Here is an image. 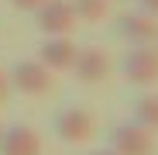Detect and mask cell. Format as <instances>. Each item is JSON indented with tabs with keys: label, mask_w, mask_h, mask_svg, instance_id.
Masks as SVG:
<instances>
[{
	"label": "cell",
	"mask_w": 158,
	"mask_h": 155,
	"mask_svg": "<svg viewBox=\"0 0 158 155\" xmlns=\"http://www.w3.org/2000/svg\"><path fill=\"white\" fill-rule=\"evenodd\" d=\"M7 76H10V90L24 93V97H45V93H52V86H55L52 69L41 66L38 59H21V62H14V69H10Z\"/></svg>",
	"instance_id": "obj_1"
},
{
	"label": "cell",
	"mask_w": 158,
	"mask_h": 155,
	"mask_svg": "<svg viewBox=\"0 0 158 155\" xmlns=\"http://www.w3.org/2000/svg\"><path fill=\"white\" fill-rule=\"evenodd\" d=\"M120 69H124V80L141 86V90L158 86V48L155 45H134L124 55Z\"/></svg>",
	"instance_id": "obj_2"
},
{
	"label": "cell",
	"mask_w": 158,
	"mask_h": 155,
	"mask_svg": "<svg viewBox=\"0 0 158 155\" xmlns=\"http://www.w3.org/2000/svg\"><path fill=\"white\" fill-rule=\"evenodd\" d=\"M114 155H155V131H148L138 121H120L110 131Z\"/></svg>",
	"instance_id": "obj_3"
},
{
	"label": "cell",
	"mask_w": 158,
	"mask_h": 155,
	"mask_svg": "<svg viewBox=\"0 0 158 155\" xmlns=\"http://www.w3.org/2000/svg\"><path fill=\"white\" fill-rule=\"evenodd\" d=\"M55 135L65 145H86L96 135V121L86 107H62L55 114Z\"/></svg>",
	"instance_id": "obj_4"
},
{
	"label": "cell",
	"mask_w": 158,
	"mask_h": 155,
	"mask_svg": "<svg viewBox=\"0 0 158 155\" xmlns=\"http://www.w3.org/2000/svg\"><path fill=\"white\" fill-rule=\"evenodd\" d=\"M76 11L69 0H45V4L35 11V24H38V31L45 38L52 35H72L76 31Z\"/></svg>",
	"instance_id": "obj_5"
},
{
	"label": "cell",
	"mask_w": 158,
	"mask_h": 155,
	"mask_svg": "<svg viewBox=\"0 0 158 155\" xmlns=\"http://www.w3.org/2000/svg\"><path fill=\"white\" fill-rule=\"evenodd\" d=\"M110 69H114V62H110V55L103 48H96V45H86V48H79L76 52V62H72V76L83 86H93V83H103L110 76Z\"/></svg>",
	"instance_id": "obj_6"
},
{
	"label": "cell",
	"mask_w": 158,
	"mask_h": 155,
	"mask_svg": "<svg viewBox=\"0 0 158 155\" xmlns=\"http://www.w3.org/2000/svg\"><path fill=\"white\" fill-rule=\"evenodd\" d=\"M117 35L131 45H155L158 41V17L144 11H127L117 17Z\"/></svg>",
	"instance_id": "obj_7"
},
{
	"label": "cell",
	"mask_w": 158,
	"mask_h": 155,
	"mask_svg": "<svg viewBox=\"0 0 158 155\" xmlns=\"http://www.w3.org/2000/svg\"><path fill=\"white\" fill-rule=\"evenodd\" d=\"M76 41L69 38V35H52V38H45L41 41V48H38V62L41 66H48L52 72H69L72 69V62H76Z\"/></svg>",
	"instance_id": "obj_8"
},
{
	"label": "cell",
	"mask_w": 158,
	"mask_h": 155,
	"mask_svg": "<svg viewBox=\"0 0 158 155\" xmlns=\"http://www.w3.org/2000/svg\"><path fill=\"white\" fill-rule=\"evenodd\" d=\"M0 155H41V135L31 124H10L0 135Z\"/></svg>",
	"instance_id": "obj_9"
},
{
	"label": "cell",
	"mask_w": 158,
	"mask_h": 155,
	"mask_svg": "<svg viewBox=\"0 0 158 155\" xmlns=\"http://www.w3.org/2000/svg\"><path fill=\"white\" fill-rule=\"evenodd\" d=\"M134 121L148 131H158V93H141L134 100Z\"/></svg>",
	"instance_id": "obj_10"
},
{
	"label": "cell",
	"mask_w": 158,
	"mask_h": 155,
	"mask_svg": "<svg viewBox=\"0 0 158 155\" xmlns=\"http://www.w3.org/2000/svg\"><path fill=\"white\" fill-rule=\"evenodd\" d=\"M69 4H72L76 17L86 21V24H100L110 11V0H69Z\"/></svg>",
	"instance_id": "obj_11"
},
{
	"label": "cell",
	"mask_w": 158,
	"mask_h": 155,
	"mask_svg": "<svg viewBox=\"0 0 158 155\" xmlns=\"http://www.w3.org/2000/svg\"><path fill=\"white\" fill-rule=\"evenodd\" d=\"M41 4H45V0H10V7L14 11H24V14H35Z\"/></svg>",
	"instance_id": "obj_12"
},
{
	"label": "cell",
	"mask_w": 158,
	"mask_h": 155,
	"mask_svg": "<svg viewBox=\"0 0 158 155\" xmlns=\"http://www.w3.org/2000/svg\"><path fill=\"white\" fill-rule=\"evenodd\" d=\"M7 97H10V76H7L4 69H0V107L7 103Z\"/></svg>",
	"instance_id": "obj_13"
},
{
	"label": "cell",
	"mask_w": 158,
	"mask_h": 155,
	"mask_svg": "<svg viewBox=\"0 0 158 155\" xmlns=\"http://www.w3.org/2000/svg\"><path fill=\"white\" fill-rule=\"evenodd\" d=\"M138 11H144V14L158 17V0H138Z\"/></svg>",
	"instance_id": "obj_14"
},
{
	"label": "cell",
	"mask_w": 158,
	"mask_h": 155,
	"mask_svg": "<svg viewBox=\"0 0 158 155\" xmlns=\"http://www.w3.org/2000/svg\"><path fill=\"white\" fill-rule=\"evenodd\" d=\"M89 155H114V152H110V148H107V152H89Z\"/></svg>",
	"instance_id": "obj_15"
},
{
	"label": "cell",
	"mask_w": 158,
	"mask_h": 155,
	"mask_svg": "<svg viewBox=\"0 0 158 155\" xmlns=\"http://www.w3.org/2000/svg\"><path fill=\"white\" fill-rule=\"evenodd\" d=\"M0 135H4V124H0Z\"/></svg>",
	"instance_id": "obj_16"
},
{
	"label": "cell",
	"mask_w": 158,
	"mask_h": 155,
	"mask_svg": "<svg viewBox=\"0 0 158 155\" xmlns=\"http://www.w3.org/2000/svg\"><path fill=\"white\" fill-rule=\"evenodd\" d=\"M120 4H124V0H120Z\"/></svg>",
	"instance_id": "obj_17"
},
{
	"label": "cell",
	"mask_w": 158,
	"mask_h": 155,
	"mask_svg": "<svg viewBox=\"0 0 158 155\" xmlns=\"http://www.w3.org/2000/svg\"><path fill=\"white\" fill-rule=\"evenodd\" d=\"M155 45H158V41H155Z\"/></svg>",
	"instance_id": "obj_18"
}]
</instances>
